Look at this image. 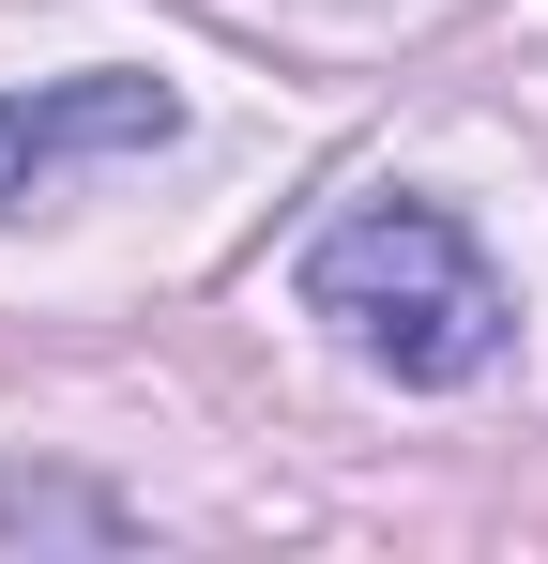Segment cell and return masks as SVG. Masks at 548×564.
<instances>
[{
	"instance_id": "6da1fadb",
	"label": "cell",
	"mask_w": 548,
	"mask_h": 564,
	"mask_svg": "<svg viewBox=\"0 0 548 564\" xmlns=\"http://www.w3.org/2000/svg\"><path fill=\"white\" fill-rule=\"evenodd\" d=\"M305 321H336L381 381H487L503 367V336H518V305L487 275V245L457 229L442 198H365L336 214L320 245H305Z\"/></svg>"
},
{
	"instance_id": "7a4b0ae2",
	"label": "cell",
	"mask_w": 548,
	"mask_h": 564,
	"mask_svg": "<svg viewBox=\"0 0 548 564\" xmlns=\"http://www.w3.org/2000/svg\"><path fill=\"white\" fill-rule=\"evenodd\" d=\"M168 138H183L168 77H46V93H0V214H31L77 153H168Z\"/></svg>"
},
{
	"instance_id": "3957f363",
	"label": "cell",
	"mask_w": 548,
	"mask_h": 564,
	"mask_svg": "<svg viewBox=\"0 0 548 564\" xmlns=\"http://www.w3.org/2000/svg\"><path fill=\"white\" fill-rule=\"evenodd\" d=\"M0 519H62V534H107V503H77V488H31V473H0Z\"/></svg>"
}]
</instances>
